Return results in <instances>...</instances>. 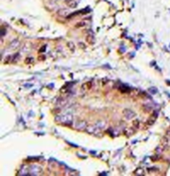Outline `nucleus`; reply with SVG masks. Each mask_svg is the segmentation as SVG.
Returning <instances> with one entry per match:
<instances>
[{
	"mask_svg": "<svg viewBox=\"0 0 170 176\" xmlns=\"http://www.w3.org/2000/svg\"><path fill=\"white\" fill-rule=\"evenodd\" d=\"M24 87H25V88H31V87H32V85H31V84H25V85H24Z\"/></svg>",
	"mask_w": 170,
	"mask_h": 176,
	"instance_id": "f8f14e48",
	"label": "nucleus"
},
{
	"mask_svg": "<svg viewBox=\"0 0 170 176\" xmlns=\"http://www.w3.org/2000/svg\"><path fill=\"white\" fill-rule=\"evenodd\" d=\"M45 49H46V46H44L43 48H42V50H41V52H44L45 51Z\"/></svg>",
	"mask_w": 170,
	"mask_h": 176,
	"instance_id": "2eb2a0df",
	"label": "nucleus"
},
{
	"mask_svg": "<svg viewBox=\"0 0 170 176\" xmlns=\"http://www.w3.org/2000/svg\"><path fill=\"white\" fill-rule=\"evenodd\" d=\"M59 14H60V15H62V14H67V10H61V11L59 12Z\"/></svg>",
	"mask_w": 170,
	"mask_h": 176,
	"instance_id": "9b49d317",
	"label": "nucleus"
},
{
	"mask_svg": "<svg viewBox=\"0 0 170 176\" xmlns=\"http://www.w3.org/2000/svg\"><path fill=\"white\" fill-rule=\"evenodd\" d=\"M55 121L62 124H65V125H71L73 123V115L70 114L69 112H66L64 114H58V115H56Z\"/></svg>",
	"mask_w": 170,
	"mask_h": 176,
	"instance_id": "f257e3e1",
	"label": "nucleus"
},
{
	"mask_svg": "<svg viewBox=\"0 0 170 176\" xmlns=\"http://www.w3.org/2000/svg\"><path fill=\"white\" fill-rule=\"evenodd\" d=\"M18 58H19V54H15V56L13 57V60H12V62H15V60H17Z\"/></svg>",
	"mask_w": 170,
	"mask_h": 176,
	"instance_id": "9d476101",
	"label": "nucleus"
},
{
	"mask_svg": "<svg viewBox=\"0 0 170 176\" xmlns=\"http://www.w3.org/2000/svg\"><path fill=\"white\" fill-rule=\"evenodd\" d=\"M85 25H86V24H85L84 22H81V24H78L77 26H78V27H82V26H85Z\"/></svg>",
	"mask_w": 170,
	"mask_h": 176,
	"instance_id": "ddd939ff",
	"label": "nucleus"
},
{
	"mask_svg": "<svg viewBox=\"0 0 170 176\" xmlns=\"http://www.w3.org/2000/svg\"><path fill=\"white\" fill-rule=\"evenodd\" d=\"M86 130H87V132L89 133V134H96V133H98V132L100 131V130H99L98 127H97L96 125H90V126H88V127L86 128Z\"/></svg>",
	"mask_w": 170,
	"mask_h": 176,
	"instance_id": "20e7f679",
	"label": "nucleus"
},
{
	"mask_svg": "<svg viewBox=\"0 0 170 176\" xmlns=\"http://www.w3.org/2000/svg\"><path fill=\"white\" fill-rule=\"evenodd\" d=\"M149 92L151 93V95H155V93H157V89H155V88L151 87V88L149 89Z\"/></svg>",
	"mask_w": 170,
	"mask_h": 176,
	"instance_id": "1a4fd4ad",
	"label": "nucleus"
},
{
	"mask_svg": "<svg viewBox=\"0 0 170 176\" xmlns=\"http://www.w3.org/2000/svg\"><path fill=\"white\" fill-rule=\"evenodd\" d=\"M29 169V173L30 175H39V173L42 172V168L40 165H37V164H33V165H30L28 167Z\"/></svg>",
	"mask_w": 170,
	"mask_h": 176,
	"instance_id": "f03ea898",
	"label": "nucleus"
},
{
	"mask_svg": "<svg viewBox=\"0 0 170 176\" xmlns=\"http://www.w3.org/2000/svg\"><path fill=\"white\" fill-rule=\"evenodd\" d=\"M29 62H33V59H31V58H28L26 60V63H28L29 64Z\"/></svg>",
	"mask_w": 170,
	"mask_h": 176,
	"instance_id": "4468645a",
	"label": "nucleus"
},
{
	"mask_svg": "<svg viewBox=\"0 0 170 176\" xmlns=\"http://www.w3.org/2000/svg\"><path fill=\"white\" fill-rule=\"evenodd\" d=\"M19 44H20L19 40H18V39H14V40L10 43L9 47H10V49H15V48H17V47L19 46Z\"/></svg>",
	"mask_w": 170,
	"mask_h": 176,
	"instance_id": "423d86ee",
	"label": "nucleus"
},
{
	"mask_svg": "<svg viewBox=\"0 0 170 176\" xmlns=\"http://www.w3.org/2000/svg\"><path fill=\"white\" fill-rule=\"evenodd\" d=\"M95 125L97 126V127H98L99 130H103L105 126H106V121H98L96 123H95Z\"/></svg>",
	"mask_w": 170,
	"mask_h": 176,
	"instance_id": "0eeeda50",
	"label": "nucleus"
},
{
	"mask_svg": "<svg viewBox=\"0 0 170 176\" xmlns=\"http://www.w3.org/2000/svg\"><path fill=\"white\" fill-rule=\"evenodd\" d=\"M123 114H124L126 120H131L135 115V112L133 111H131V110H124L123 111Z\"/></svg>",
	"mask_w": 170,
	"mask_h": 176,
	"instance_id": "39448f33",
	"label": "nucleus"
},
{
	"mask_svg": "<svg viewBox=\"0 0 170 176\" xmlns=\"http://www.w3.org/2000/svg\"><path fill=\"white\" fill-rule=\"evenodd\" d=\"M133 132H134L133 128H127V130H125V134L126 135H131V134H133Z\"/></svg>",
	"mask_w": 170,
	"mask_h": 176,
	"instance_id": "6e6552de",
	"label": "nucleus"
},
{
	"mask_svg": "<svg viewBox=\"0 0 170 176\" xmlns=\"http://www.w3.org/2000/svg\"><path fill=\"white\" fill-rule=\"evenodd\" d=\"M75 126H76V128L78 130H84L88 127V123H87V121H78V122L75 124Z\"/></svg>",
	"mask_w": 170,
	"mask_h": 176,
	"instance_id": "7ed1b4c3",
	"label": "nucleus"
}]
</instances>
